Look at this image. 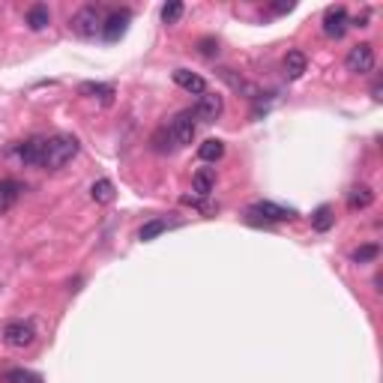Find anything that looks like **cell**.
I'll use <instances>...</instances> for the list:
<instances>
[{"mask_svg": "<svg viewBox=\"0 0 383 383\" xmlns=\"http://www.w3.org/2000/svg\"><path fill=\"white\" fill-rule=\"evenodd\" d=\"M332 225H336V216H332V207H330V203H321V207H317L314 210V213H312V227H314V231H330V227Z\"/></svg>", "mask_w": 383, "mask_h": 383, "instance_id": "17", "label": "cell"}, {"mask_svg": "<svg viewBox=\"0 0 383 383\" xmlns=\"http://www.w3.org/2000/svg\"><path fill=\"white\" fill-rule=\"evenodd\" d=\"M168 138H171V147L180 150V147H189L195 141V114L192 111H180L168 126Z\"/></svg>", "mask_w": 383, "mask_h": 383, "instance_id": "3", "label": "cell"}, {"mask_svg": "<svg viewBox=\"0 0 383 383\" xmlns=\"http://www.w3.org/2000/svg\"><path fill=\"white\" fill-rule=\"evenodd\" d=\"M114 195H117V189H114V183H111V180H105V177L90 186V198H93L96 203H111V201H114Z\"/></svg>", "mask_w": 383, "mask_h": 383, "instance_id": "20", "label": "cell"}, {"mask_svg": "<svg viewBox=\"0 0 383 383\" xmlns=\"http://www.w3.org/2000/svg\"><path fill=\"white\" fill-rule=\"evenodd\" d=\"M24 21H27L30 30H36V34H39V30H45L48 24H51V10H48L45 3H34L27 10V15H24Z\"/></svg>", "mask_w": 383, "mask_h": 383, "instance_id": "15", "label": "cell"}, {"mask_svg": "<svg viewBox=\"0 0 383 383\" xmlns=\"http://www.w3.org/2000/svg\"><path fill=\"white\" fill-rule=\"evenodd\" d=\"M222 111H225V99L219 93H201V99L198 105H195V120H201V123H216L219 117H222Z\"/></svg>", "mask_w": 383, "mask_h": 383, "instance_id": "5", "label": "cell"}, {"mask_svg": "<svg viewBox=\"0 0 383 383\" xmlns=\"http://www.w3.org/2000/svg\"><path fill=\"white\" fill-rule=\"evenodd\" d=\"M3 341L10 347H30L36 341V330L27 321H10L3 327Z\"/></svg>", "mask_w": 383, "mask_h": 383, "instance_id": "6", "label": "cell"}, {"mask_svg": "<svg viewBox=\"0 0 383 383\" xmlns=\"http://www.w3.org/2000/svg\"><path fill=\"white\" fill-rule=\"evenodd\" d=\"M378 255H380V246H378V243H365V246L354 249L350 260H354V264H371V260H378Z\"/></svg>", "mask_w": 383, "mask_h": 383, "instance_id": "21", "label": "cell"}, {"mask_svg": "<svg viewBox=\"0 0 383 383\" xmlns=\"http://www.w3.org/2000/svg\"><path fill=\"white\" fill-rule=\"evenodd\" d=\"M306 66H308V57L303 51H297V48H293V51L284 54V75H288L291 81L303 78L306 75Z\"/></svg>", "mask_w": 383, "mask_h": 383, "instance_id": "13", "label": "cell"}, {"mask_svg": "<svg viewBox=\"0 0 383 383\" xmlns=\"http://www.w3.org/2000/svg\"><path fill=\"white\" fill-rule=\"evenodd\" d=\"M345 66H347V72H354V75H369L374 69V45L371 42L354 45L345 57Z\"/></svg>", "mask_w": 383, "mask_h": 383, "instance_id": "4", "label": "cell"}, {"mask_svg": "<svg viewBox=\"0 0 383 383\" xmlns=\"http://www.w3.org/2000/svg\"><path fill=\"white\" fill-rule=\"evenodd\" d=\"M18 156L24 165H39L42 168V156H45V138H30V141L21 144Z\"/></svg>", "mask_w": 383, "mask_h": 383, "instance_id": "12", "label": "cell"}, {"mask_svg": "<svg viewBox=\"0 0 383 383\" xmlns=\"http://www.w3.org/2000/svg\"><path fill=\"white\" fill-rule=\"evenodd\" d=\"M168 227H171L168 219H150V222H147L141 231H138V240H141V243H150V240H156L159 234H165Z\"/></svg>", "mask_w": 383, "mask_h": 383, "instance_id": "18", "label": "cell"}, {"mask_svg": "<svg viewBox=\"0 0 383 383\" xmlns=\"http://www.w3.org/2000/svg\"><path fill=\"white\" fill-rule=\"evenodd\" d=\"M371 203H374V192L369 186H354V189L347 192V207L354 210V213L356 210H369Z\"/></svg>", "mask_w": 383, "mask_h": 383, "instance_id": "16", "label": "cell"}, {"mask_svg": "<svg viewBox=\"0 0 383 383\" xmlns=\"http://www.w3.org/2000/svg\"><path fill=\"white\" fill-rule=\"evenodd\" d=\"M81 93H87V96H102V99H111V96H114V87L111 84H84V87H81Z\"/></svg>", "mask_w": 383, "mask_h": 383, "instance_id": "24", "label": "cell"}, {"mask_svg": "<svg viewBox=\"0 0 383 383\" xmlns=\"http://www.w3.org/2000/svg\"><path fill=\"white\" fill-rule=\"evenodd\" d=\"M174 84L183 87L186 93H195V96L207 93V81H203L198 72H189V69H177L174 72Z\"/></svg>", "mask_w": 383, "mask_h": 383, "instance_id": "10", "label": "cell"}, {"mask_svg": "<svg viewBox=\"0 0 383 383\" xmlns=\"http://www.w3.org/2000/svg\"><path fill=\"white\" fill-rule=\"evenodd\" d=\"M129 21H132V12H129V10L111 12L108 18H105V24H102V39H105V42H117V39L126 34Z\"/></svg>", "mask_w": 383, "mask_h": 383, "instance_id": "9", "label": "cell"}, {"mask_svg": "<svg viewBox=\"0 0 383 383\" xmlns=\"http://www.w3.org/2000/svg\"><path fill=\"white\" fill-rule=\"evenodd\" d=\"M213 186H216V171H213V168L195 171V177H192V192H195V198H207V195L213 192Z\"/></svg>", "mask_w": 383, "mask_h": 383, "instance_id": "14", "label": "cell"}, {"mask_svg": "<svg viewBox=\"0 0 383 383\" xmlns=\"http://www.w3.org/2000/svg\"><path fill=\"white\" fill-rule=\"evenodd\" d=\"M198 156L203 162H219V159L225 156V144L219 141V138H207V141L198 147Z\"/></svg>", "mask_w": 383, "mask_h": 383, "instance_id": "19", "label": "cell"}, {"mask_svg": "<svg viewBox=\"0 0 383 383\" xmlns=\"http://www.w3.org/2000/svg\"><path fill=\"white\" fill-rule=\"evenodd\" d=\"M249 216H260L264 222H291L293 210L291 207H282V203H273V201H258L255 207H249Z\"/></svg>", "mask_w": 383, "mask_h": 383, "instance_id": "7", "label": "cell"}, {"mask_svg": "<svg viewBox=\"0 0 383 383\" xmlns=\"http://www.w3.org/2000/svg\"><path fill=\"white\" fill-rule=\"evenodd\" d=\"M6 383H42V378L27 369H10L6 371Z\"/></svg>", "mask_w": 383, "mask_h": 383, "instance_id": "23", "label": "cell"}, {"mask_svg": "<svg viewBox=\"0 0 383 383\" xmlns=\"http://www.w3.org/2000/svg\"><path fill=\"white\" fill-rule=\"evenodd\" d=\"M350 27V18H347V10L345 6H330L327 15H323V34L330 39H341Z\"/></svg>", "mask_w": 383, "mask_h": 383, "instance_id": "8", "label": "cell"}, {"mask_svg": "<svg viewBox=\"0 0 383 383\" xmlns=\"http://www.w3.org/2000/svg\"><path fill=\"white\" fill-rule=\"evenodd\" d=\"M273 10H275V12H291V10H293V3H275Z\"/></svg>", "mask_w": 383, "mask_h": 383, "instance_id": "26", "label": "cell"}, {"mask_svg": "<svg viewBox=\"0 0 383 383\" xmlns=\"http://www.w3.org/2000/svg\"><path fill=\"white\" fill-rule=\"evenodd\" d=\"M198 45H201V54H203V57H216V54H219V42H216V39H210V36L201 39Z\"/></svg>", "mask_w": 383, "mask_h": 383, "instance_id": "25", "label": "cell"}, {"mask_svg": "<svg viewBox=\"0 0 383 383\" xmlns=\"http://www.w3.org/2000/svg\"><path fill=\"white\" fill-rule=\"evenodd\" d=\"M81 144L75 135H54V138H45V156H42V168L48 171H60L66 168L72 159L78 156Z\"/></svg>", "mask_w": 383, "mask_h": 383, "instance_id": "1", "label": "cell"}, {"mask_svg": "<svg viewBox=\"0 0 383 383\" xmlns=\"http://www.w3.org/2000/svg\"><path fill=\"white\" fill-rule=\"evenodd\" d=\"M21 195H24V186L18 180H0V213H10L21 201Z\"/></svg>", "mask_w": 383, "mask_h": 383, "instance_id": "11", "label": "cell"}, {"mask_svg": "<svg viewBox=\"0 0 383 383\" xmlns=\"http://www.w3.org/2000/svg\"><path fill=\"white\" fill-rule=\"evenodd\" d=\"M183 12H186V6L180 3V0H171V3L162 6V21H165V24H177L183 18Z\"/></svg>", "mask_w": 383, "mask_h": 383, "instance_id": "22", "label": "cell"}, {"mask_svg": "<svg viewBox=\"0 0 383 383\" xmlns=\"http://www.w3.org/2000/svg\"><path fill=\"white\" fill-rule=\"evenodd\" d=\"M102 24H105V15L99 6H81V10L69 18L72 34H78L81 39H93L96 34H102Z\"/></svg>", "mask_w": 383, "mask_h": 383, "instance_id": "2", "label": "cell"}]
</instances>
